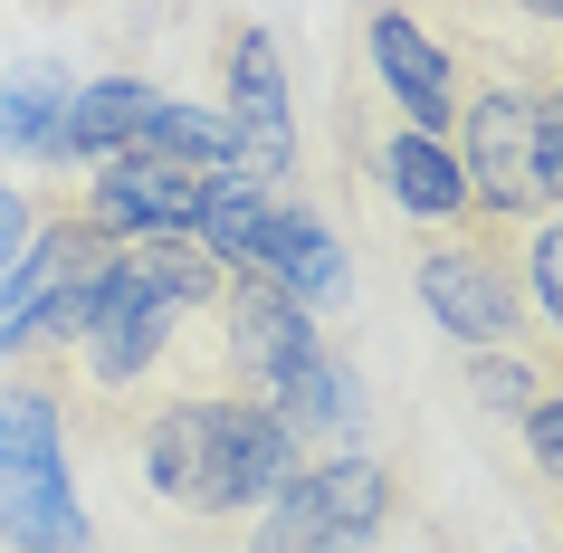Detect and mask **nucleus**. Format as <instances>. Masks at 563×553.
I'll return each instance as SVG.
<instances>
[{
	"label": "nucleus",
	"instance_id": "nucleus-1",
	"mask_svg": "<svg viewBox=\"0 0 563 553\" xmlns=\"http://www.w3.org/2000/svg\"><path fill=\"white\" fill-rule=\"evenodd\" d=\"M220 363H230L239 401H267L287 430H325L354 420V373L316 344V306L277 287V277H230L220 296Z\"/></svg>",
	"mask_w": 563,
	"mask_h": 553
},
{
	"label": "nucleus",
	"instance_id": "nucleus-12",
	"mask_svg": "<svg viewBox=\"0 0 563 553\" xmlns=\"http://www.w3.org/2000/svg\"><path fill=\"white\" fill-rule=\"evenodd\" d=\"M153 115V87L144 77H96L87 96H67V134H58V163H115Z\"/></svg>",
	"mask_w": 563,
	"mask_h": 553
},
{
	"label": "nucleus",
	"instance_id": "nucleus-24",
	"mask_svg": "<svg viewBox=\"0 0 563 553\" xmlns=\"http://www.w3.org/2000/svg\"><path fill=\"white\" fill-rule=\"evenodd\" d=\"M20 230H30V210H20V191H0V267H10V248H20Z\"/></svg>",
	"mask_w": 563,
	"mask_h": 553
},
{
	"label": "nucleus",
	"instance_id": "nucleus-11",
	"mask_svg": "<svg viewBox=\"0 0 563 553\" xmlns=\"http://www.w3.org/2000/svg\"><path fill=\"white\" fill-rule=\"evenodd\" d=\"M249 277H277L297 306H344V248L316 210H267V239H258V267Z\"/></svg>",
	"mask_w": 563,
	"mask_h": 553
},
{
	"label": "nucleus",
	"instance_id": "nucleus-2",
	"mask_svg": "<svg viewBox=\"0 0 563 553\" xmlns=\"http://www.w3.org/2000/svg\"><path fill=\"white\" fill-rule=\"evenodd\" d=\"M0 544L10 553H87V506L67 487V410L58 391H0Z\"/></svg>",
	"mask_w": 563,
	"mask_h": 553
},
{
	"label": "nucleus",
	"instance_id": "nucleus-23",
	"mask_svg": "<svg viewBox=\"0 0 563 553\" xmlns=\"http://www.w3.org/2000/svg\"><path fill=\"white\" fill-rule=\"evenodd\" d=\"M534 191L563 210V87L534 96Z\"/></svg>",
	"mask_w": 563,
	"mask_h": 553
},
{
	"label": "nucleus",
	"instance_id": "nucleus-5",
	"mask_svg": "<svg viewBox=\"0 0 563 553\" xmlns=\"http://www.w3.org/2000/svg\"><path fill=\"white\" fill-rule=\"evenodd\" d=\"M459 173H468V201L487 220H534L544 191H534V87H477L459 106Z\"/></svg>",
	"mask_w": 563,
	"mask_h": 553
},
{
	"label": "nucleus",
	"instance_id": "nucleus-15",
	"mask_svg": "<svg viewBox=\"0 0 563 553\" xmlns=\"http://www.w3.org/2000/svg\"><path fill=\"white\" fill-rule=\"evenodd\" d=\"M316 477V506H325V553H354V544H373V524H383V458H325V467H306Z\"/></svg>",
	"mask_w": 563,
	"mask_h": 553
},
{
	"label": "nucleus",
	"instance_id": "nucleus-25",
	"mask_svg": "<svg viewBox=\"0 0 563 553\" xmlns=\"http://www.w3.org/2000/svg\"><path fill=\"white\" fill-rule=\"evenodd\" d=\"M516 20H534V30H563V0H506Z\"/></svg>",
	"mask_w": 563,
	"mask_h": 553
},
{
	"label": "nucleus",
	"instance_id": "nucleus-14",
	"mask_svg": "<svg viewBox=\"0 0 563 553\" xmlns=\"http://www.w3.org/2000/svg\"><path fill=\"white\" fill-rule=\"evenodd\" d=\"M124 267H134L163 306H181V316H210V306L230 296V267L210 258L201 239H124Z\"/></svg>",
	"mask_w": 563,
	"mask_h": 553
},
{
	"label": "nucleus",
	"instance_id": "nucleus-8",
	"mask_svg": "<svg viewBox=\"0 0 563 553\" xmlns=\"http://www.w3.org/2000/svg\"><path fill=\"white\" fill-rule=\"evenodd\" d=\"M230 134H239V173H258L267 191L297 173V106H287V67H277V38L239 30L230 38Z\"/></svg>",
	"mask_w": 563,
	"mask_h": 553
},
{
	"label": "nucleus",
	"instance_id": "nucleus-13",
	"mask_svg": "<svg viewBox=\"0 0 563 553\" xmlns=\"http://www.w3.org/2000/svg\"><path fill=\"white\" fill-rule=\"evenodd\" d=\"M267 210H277V191H267L258 173H220L201 191V210H191V239H201L230 277H249V267H258V239H267Z\"/></svg>",
	"mask_w": 563,
	"mask_h": 553
},
{
	"label": "nucleus",
	"instance_id": "nucleus-19",
	"mask_svg": "<svg viewBox=\"0 0 563 553\" xmlns=\"http://www.w3.org/2000/svg\"><path fill=\"white\" fill-rule=\"evenodd\" d=\"M249 553H325V506H316V477H306V467L267 496L258 544H249Z\"/></svg>",
	"mask_w": 563,
	"mask_h": 553
},
{
	"label": "nucleus",
	"instance_id": "nucleus-22",
	"mask_svg": "<svg viewBox=\"0 0 563 553\" xmlns=\"http://www.w3.org/2000/svg\"><path fill=\"white\" fill-rule=\"evenodd\" d=\"M516 420H526V467L544 487H563V391H534Z\"/></svg>",
	"mask_w": 563,
	"mask_h": 553
},
{
	"label": "nucleus",
	"instance_id": "nucleus-18",
	"mask_svg": "<svg viewBox=\"0 0 563 553\" xmlns=\"http://www.w3.org/2000/svg\"><path fill=\"white\" fill-rule=\"evenodd\" d=\"M67 239H77V220H58V230L38 239L30 258L0 277V353H20L30 344V324H38V296H48V277H58V258H67Z\"/></svg>",
	"mask_w": 563,
	"mask_h": 553
},
{
	"label": "nucleus",
	"instance_id": "nucleus-10",
	"mask_svg": "<svg viewBox=\"0 0 563 553\" xmlns=\"http://www.w3.org/2000/svg\"><path fill=\"white\" fill-rule=\"evenodd\" d=\"M373 173L401 210H411L420 230H449V220H468V173H459V144L449 134H420V124H391L383 144H373Z\"/></svg>",
	"mask_w": 563,
	"mask_h": 553
},
{
	"label": "nucleus",
	"instance_id": "nucleus-21",
	"mask_svg": "<svg viewBox=\"0 0 563 553\" xmlns=\"http://www.w3.org/2000/svg\"><path fill=\"white\" fill-rule=\"evenodd\" d=\"M526 316H544L554 344H563V210L526 239Z\"/></svg>",
	"mask_w": 563,
	"mask_h": 553
},
{
	"label": "nucleus",
	"instance_id": "nucleus-9",
	"mask_svg": "<svg viewBox=\"0 0 563 553\" xmlns=\"http://www.w3.org/2000/svg\"><path fill=\"white\" fill-rule=\"evenodd\" d=\"M373 67H383L401 124H420V134H449L459 124V58L430 30H411L401 10H373Z\"/></svg>",
	"mask_w": 563,
	"mask_h": 553
},
{
	"label": "nucleus",
	"instance_id": "nucleus-17",
	"mask_svg": "<svg viewBox=\"0 0 563 553\" xmlns=\"http://www.w3.org/2000/svg\"><path fill=\"white\" fill-rule=\"evenodd\" d=\"M134 144H153V153H173V163H191V173H239V134H230V115H210V106H181V96H153V115H144V134Z\"/></svg>",
	"mask_w": 563,
	"mask_h": 553
},
{
	"label": "nucleus",
	"instance_id": "nucleus-16",
	"mask_svg": "<svg viewBox=\"0 0 563 553\" xmlns=\"http://www.w3.org/2000/svg\"><path fill=\"white\" fill-rule=\"evenodd\" d=\"M67 77L58 67H20L10 87H0V144L30 153V163H58V134H67Z\"/></svg>",
	"mask_w": 563,
	"mask_h": 553
},
{
	"label": "nucleus",
	"instance_id": "nucleus-6",
	"mask_svg": "<svg viewBox=\"0 0 563 553\" xmlns=\"http://www.w3.org/2000/svg\"><path fill=\"white\" fill-rule=\"evenodd\" d=\"M201 191H210V173H191V163H173V153H153V144H124L87 181V230L115 239V248L124 239H191Z\"/></svg>",
	"mask_w": 563,
	"mask_h": 553
},
{
	"label": "nucleus",
	"instance_id": "nucleus-7",
	"mask_svg": "<svg viewBox=\"0 0 563 553\" xmlns=\"http://www.w3.org/2000/svg\"><path fill=\"white\" fill-rule=\"evenodd\" d=\"M173 324H181V306H163V296L124 267V248H115V267H106V296H96V316H87V334H77V373H87V391L96 401H124L134 381L163 363V344H173Z\"/></svg>",
	"mask_w": 563,
	"mask_h": 553
},
{
	"label": "nucleus",
	"instance_id": "nucleus-3",
	"mask_svg": "<svg viewBox=\"0 0 563 553\" xmlns=\"http://www.w3.org/2000/svg\"><path fill=\"white\" fill-rule=\"evenodd\" d=\"M287 477H297V430H287L267 401L210 391V401H201V449H191V487H181V516H239V506H267Z\"/></svg>",
	"mask_w": 563,
	"mask_h": 553
},
{
	"label": "nucleus",
	"instance_id": "nucleus-20",
	"mask_svg": "<svg viewBox=\"0 0 563 553\" xmlns=\"http://www.w3.org/2000/svg\"><path fill=\"white\" fill-rule=\"evenodd\" d=\"M468 391H477V410H526L534 391H544V373H534V353H526V344H477Z\"/></svg>",
	"mask_w": 563,
	"mask_h": 553
},
{
	"label": "nucleus",
	"instance_id": "nucleus-4",
	"mask_svg": "<svg viewBox=\"0 0 563 553\" xmlns=\"http://www.w3.org/2000/svg\"><path fill=\"white\" fill-rule=\"evenodd\" d=\"M411 287H420V316L440 334H459L468 353L526 334V277H516V258L497 239H440V248H420Z\"/></svg>",
	"mask_w": 563,
	"mask_h": 553
}]
</instances>
